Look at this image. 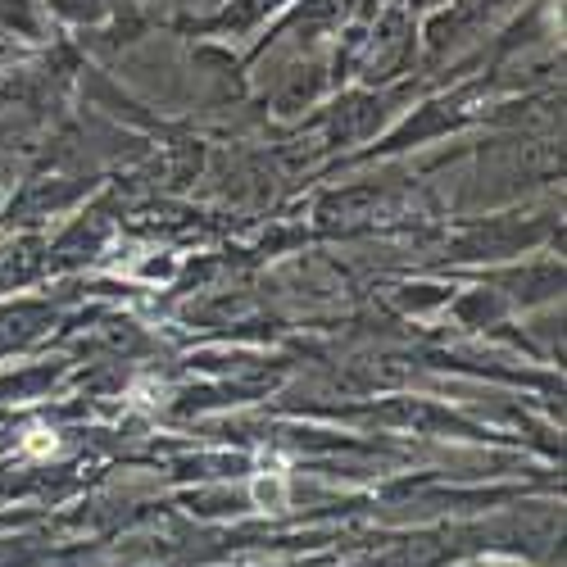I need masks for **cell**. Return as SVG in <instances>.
I'll list each match as a JSON object with an SVG mask.
<instances>
[{"label": "cell", "mask_w": 567, "mask_h": 567, "mask_svg": "<svg viewBox=\"0 0 567 567\" xmlns=\"http://www.w3.org/2000/svg\"><path fill=\"white\" fill-rule=\"evenodd\" d=\"M250 499H255L264 513H286V472H282V459H268L264 454V472L250 481Z\"/></svg>", "instance_id": "6da1fadb"}, {"label": "cell", "mask_w": 567, "mask_h": 567, "mask_svg": "<svg viewBox=\"0 0 567 567\" xmlns=\"http://www.w3.org/2000/svg\"><path fill=\"white\" fill-rule=\"evenodd\" d=\"M177 268H182V255H173V250H141V264H123V273L141 277L150 286H164L177 277Z\"/></svg>", "instance_id": "7a4b0ae2"}, {"label": "cell", "mask_w": 567, "mask_h": 567, "mask_svg": "<svg viewBox=\"0 0 567 567\" xmlns=\"http://www.w3.org/2000/svg\"><path fill=\"white\" fill-rule=\"evenodd\" d=\"M164 400H168V386L164 382H137L132 386V404H137V409H164Z\"/></svg>", "instance_id": "277c9868"}, {"label": "cell", "mask_w": 567, "mask_h": 567, "mask_svg": "<svg viewBox=\"0 0 567 567\" xmlns=\"http://www.w3.org/2000/svg\"><path fill=\"white\" fill-rule=\"evenodd\" d=\"M19 445H23V454H32V459H55L59 454V440H55V431H50L46 422H28Z\"/></svg>", "instance_id": "3957f363"}]
</instances>
